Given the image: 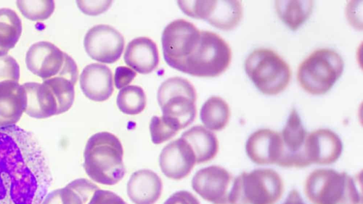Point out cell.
I'll list each match as a JSON object with an SVG mask.
<instances>
[{
	"label": "cell",
	"instance_id": "cell-8",
	"mask_svg": "<svg viewBox=\"0 0 363 204\" xmlns=\"http://www.w3.org/2000/svg\"><path fill=\"white\" fill-rule=\"evenodd\" d=\"M157 96L162 116L175 122L181 130L193 123L196 113V94L187 79L179 76L166 79Z\"/></svg>",
	"mask_w": 363,
	"mask_h": 204
},
{
	"label": "cell",
	"instance_id": "cell-34",
	"mask_svg": "<svg viewBox=\"0 0 363 204\" xmlns=\"http://www.w3.org/2000/svg\"><path fill=\"white\" fill-rule=\"evenodd\" d=\"M136 76V73L130 68L125 66L116 67L114 81L116 89H121L128 86Z\"/></svg>",
	"mask_w": 363,
	"mask_h": 204
},
{
	"label": "cell",
	"instance_id": "cell-28",
	"mask_svg": "<svg viewBox=\"0 0 363 204\" xmlns=\"http://www.w3.org/2000/svg\"><path fill=\"white\" fill-rule=\"evenodd\" d=\"M119 110L128 115L141 113L146 106V96L143 89L138 86H128L121 89L116 98Z\"/></svg>",
	"mask_w": 363,
	"mask_h": 204
},
{
	"label": "cell",
	"instance_id": "cell-16",
	"mask_svg": "<svg viewBox=\"0 0 363 204\" xmlns=\"http://www.w3.org/2000/svg\"><path fill=\"white\" fill-rule=\"evenodd\" d=\"M159 164L168 178L180 180L186 177L196 164L194 153L182 137L170 142L162 150Z\"/></svg>",
	"mask_w": 363,
	"mask_h": 204
},
{
	"label": "cell",
	"instance_id": "cell-13",
	"mask_svg": "<svg viewBox=\"0 0 363 204\" xmlns=\"http://www.w3.org/2000/svg\"><path fill=\"white\" fill-rule=\"evenodd\" d=\"M233 177L225 168L210 166L199 170L191 180L193 190L213 204H230Z\"/></svg>",
	"mask_w": 363,
	"mask_h": 204
},
{
	"label": "cell",
	"instance_id": "cell-12",
	"mask_svg": "<svg viewBox=\"0 0 363 204\" xmlns=\"http://www.w3.org/2000/svg\"><path fill=\"white\" fill-rule=\"evenodd\" d=\"M124 38L116 29L109 25L99 24L86 33L84 46L88 55L99 62L111 64L121 57L124 47Z\"/></svg>",
	"mask_w": 363,
	"mask_h": 204
},
{
	"label": "cell",
	"instance_id": "cell-19",
	"mask_svg": "<svg viewBox=\"0 0 363 204\" xmlns=\"http://www.w3.org/2000/svg\"><path fill=\"white\" fill-rule=\"evenodd\" d=\"M26 95L25 113L30 117L43 119L60 114L57 100L50 86L45 83H24Z\"/></svg>",
	"mask_w": 363,
	"mask_h": 204
},
{
	"label": "cell",
	"instance_id": "cell-36",
	"mask_svg": "<svg viewBox=\"0 0 363 204\" xmlns=\"http://www.w3.org/2000/svg\"><path fill=\"white\" fill-rule=\"evenodd\" d=\"M282 204H306L298 191L296 189L291 190L288 194L285 202Z\"/></svg>",
	"mask_w": 363,
	"mask_h": 204
},
{
	"label": "cell",
	"instance_id": "cell-10",
	"mask_svg": "<svg viewBox=\"0 0 363 204\" xmlns=\"http://www.w3.org/2000/svg\"><path fill=\"white\" fill-rule=\"evenodd\" d=\"M180 9L189 16L203 19L224 30L235 28L243 15L240 1H178Z\"/></svg>",
	"mask_w": 363,
	"mask_h": 204
},
{
	"label": "cell",
	"instance_id": "cell-5",
	"mask_svg": "<svg viewBox=\"0 0 363 204\" xmlns=\"http://www.w3.org/2000/svg\"><path fill=\"white\" fill-rule=\"evenodd\" d=\"M341 55L330 48H320L311 53L298 66L297 80L306 92L313 95L327 93L344 70Z\"/></svg>",
	"mask_w": 363,
	"mask_h": 204
},
{
	"label": "cell",
	"instance_id": "cell-4",
	"mask_svg": "<svg viewBox=\"0 0 363 204\" xmlns=\"http://www.w3.org/2000/svg\"><path fill=\"white\" fill-rule=\"evenodd\" d=\"M231 58V49L223 38L201 30L196 45L178 70L195 76L214 77L227 69Z\"/></svg>",
	"mask_w": 363,
	"mask_h": 204
},
{
	"label": "cell",
	"instance_id": "cell-30",
	"mask_svg": "<svg viewBox=\"0 0 363 204\" xmlns=\"http://www.w3.org/2000/svg\"><path fill=\"white\" fill-rule=\"evenodd\" d=\"M181 130L173 120L164 116H153L150 123V132L152 142L154 144H161L169 140L177 135Z\"/></svg>",
	"mask_w": 363,
	"mask_h": 204
},
{
	"label": "cell",
	"instance_id": "cell-29",
	"mask_svg": "<svg viewBox=\"0 0 363 204\" xmlns=\"http://www.w3.org/2000/svg\"><path fill=\"white\" fill-rule=\"evenodd\" d=\"M16 5L25 18L34 21L48 19L55 10V2L52 0H20Z\"/></svg>",
	"mask_w": 363,
	"mask_h": 204
},
{
	"label": "cell",
	"instance_id": "cell-1",
	"mask_svg": "<svg viewBox=\"0 0 363 204\" xmlns=\"http://www.w3.org/2000/svg\"><path fill=\"white\" fill-rule=\"evenodd\" d=\"M51 182L33 135L16 125L0 127V204H40Z\"/></svg>",
	"mask_w": 363,
	"mask_h": 204
},
{
	"label": "cell",
	"instance_id": "cell-21",
	"mask_svg": "<svg viewBox=\"0 0 363 204\" xmlns=\"http://www.w3.org/2000/svg\"><path fill=\"white\" fill-rule=\"evenodd\" d=\"M26 108V95L16 81L0 83V127L14 125Z\"/></svg>",
	"mask_w": 363,
	"mask_h": 204
},
{
	"label": "cell",
	"instance_id": "cell-35",
	"mask_svg": "<svg viewBox=\"0 0 363 204\" xmlns=\"http://www.w3.org/2000/svg\"><path fill=\"white\" fill-rule=\"evenodd\" d=\"M163 204H200V202L191 193L179 191L171 195Z\"/></svg>",
	"mask_w": 363,
	"mask_h": 204
},
{
	"label": "cell",
	"instance_id": "cell-15",
	"mask_svg": "<svg viewBox=\"0 0 363 204\" xmlns=\"http://www.w3.org/2000/svg\"><path fill=\"white\" fill-rule=\"evenodd\" d=\"M342 149V142L337 134L321 128L307 134L303 154L308 166L311 164L328 165L339 159Z\"/></svg>",
	"mask_w": 363,
	"mask_h": 204
},
{
	"label": "cell",
	"instance_id": "cell-9",
	"mask_svg": "<svg viewBox=\"0 0 363 204\" xmlns=\"http://www.w3.org/2000/svg\"><path fill=\"white\" fill-rule=\"evenodd\" d=\"M26 64L29 71L43 80L64 76L77 82L78 78L74 60L50 42L33 44L26 52Z\"/></svg>",
	"mask_w": 363,
	"mask_h": 204
},
{
	"label": "cell",
	"instance_id": "cell-31",
	"mask_svg": "<svg viewBox=\"0 0 363 204\" xmlns=\"http://www.w3.org/2000/svg\"><path fill=\"white\" fill-rule=\"evenodd\" d=\"M19 78L20 67L16 60L10 55L0 56V83L18 82Z\"/></svg>",
	"mask_w": 363,
	"mask_h": 204
},
{
	"label": "cell",
	"instance_id": "cell-25",
	"mask_svg": "<svg viewBox=\"0 0 363 204\" xmlns=\"http://www.w3.org/2000/svg\"><path fill=\"white\" fill-rule=\"evenodd\" d=\"M313 1H276V11L282 21L291 30H296L302 26L311 16L313 8Z\"/></svg>",
	"mask_w": 363,
	"mask_h": 204
},
{
	"label": "cell",
	"instance_id": "cell-17",
	"mask_svg": "<svg viewBox=\"0 0 363 204\" xmlns=\"http://www.w3.org/2000/svg\"><path fill=\"white\" fill-rule=\"evenodd\" d=\"M245 151L257 164L278 165L283 152L280 133L266 128L255 131L246 142Z\"/></svg>",
	"mask_w": 363,
	"mask_h": 204
},
{
	"label": "cell",
	"instance_id": "cell-26",
	"mask_svg": "<svg viewBox=\"0 0 363 204\" xmlns=\"http://www.w3.org/2000/svg\"><path fill=\"white\" fill-rule=\"evenodd\" d=\"M230 110L227 102L219 96H211L203 104L200 118L204 126L211 130L219 131L228 124Z\"/></svg>",
	"mask_w": 363,
	"mask_h": 204
},
{
	"label": "cell",
	"instance_id": "cell-20",
	"mask_svg": "<svg viewBox=\"0 0 363 204\" xmlns=\"http://www.w3.org/2000/svg\"><path fill=\"white\" fill-rule=\"evenodd\" d=\"M162 191L161 178L150 169L134 172L127 184L128 196L135 204H154L160 198Z\"/></svg>",
	"mask_w": 363,
	"mask_h": 204
},
{
	"label": "cell",
	"instance_id": "cell-27",
	"mask_svg": "<svg viewBox=\"0 0 363 204\" xmlns=\"http://www.w3.org/2000/svg\"><path fill=\"white\" fill-rule=\"evenodd\" d=\"M22 33L21 20L15 11L0 8V56L14 47Z\"/></svg>",
	"mask_w": 363,
	"mask_h": 204
},
{
	"label": "cell",
	"instance_id": "cell-14",
	"mask_svg": "<svg viewBox=\"0 0 363 204\" xmlns=\"http://www.w3.org/2000/svg\"><path fill=\"white\" fill-rule=\"evenodd\" d=\"M307 134L297 110L293 108L280 133L283 152L279 166L296 168L308 166L303 154Z\"/></svg>",
	"mask_w": 363,
	"mask_h": 204
},
{
	"label": "cell",
	"instance_id": "cell-23",
	"mask_svg": "<svg viewBox=\"0 0 363 204\" xmlns=\"http://www.w3.org/2000/svg\"><path fill=\"white\" fill-rule=\"evenodd\" d=\"M98 189L90 181L77 178L49 193L40 204H87Z\"/></svg>",
	"mask_w": 363,
	"mask_h": 204
},
{
	"label": "cell",
	"instance_id": "cell-24",
	"mask_svg": "<svg viewBox=\"0 0 363 204\" xmlns=\"http://www.w3.org/2000/svg\"><path fill=\"white\" fill-rule=\"evenodd\" d=\"M181 137L192 149L196 164L213 159L218 151V141L213 132L203 126H193L182 134Z\"/></svg>",
	"mask_w": 363,
	"mask_h": 204
},
{
	"label": "cell",
	"instance_id": "cell-18",
	"mask_svg": "<svg viewBox=\"0 0 363 204\" xmlns=\"http://www.w3.org/2000/svg\"><path fill=\"white\" fill-rule=\"evenodd\" d=\"M83 94L94 101L101 102L110 98L113 91L111 69L105 64L93 63L86 66L79 76Z\"/></svg>",
	"mask_w": 363,
	"mask_h": 204
},
{
	"label": "cell",
	"instance_id": "cell-22",
	"mask_svg": "<svg viewBox=\"0 0 363 204\" xmlns=\"http://www.w3.org/2000/svg\"><path fill=\"white\" fill-rule=\"evenodd\" d=\"M124 61L135 72L144 74H149L159 64L157 45L149 38H136L127 45Z\"/></svg>",
	"mask_w": 363,
	"mask_h": 204
},
{
	"label": "cell",
	"instance_id": "cell-6",
	"mask_svg": "<svg viewBox=\"0 0 363 204\" xmlns=\"http://www.w3.org/2000/svg\"><path fill=\"white\" fill-rule=\"evenodd\" d=\"M284 183L272 169L242 172L233 181L230 204H275L281 197Z\"/></svg>",
	"mask_w": 363,
	"mask_h": 204
},
{
	"label": "cell",
	"instance_id": "cell-33",
	"mask_svg": "<svg viewBox=\"0 0 363 204\" xmlns=\"http://www.w3.org/2000/svg\"><path fill=\"white\" fill-rule=\"evenodd\" d=\"M87 204H127L125 200L115 193L98 189Z\"/></svg>",
	"mask_w": 363,
	"mask_h": 204
},
{
	"label": "cell",
	"instance_id": "cell-32",
	"mask_svg": "<svg viewBox=\"0 0 363 204\" xmlns=\"http://www.w3.org/2000/svg\"><path fill=\"white\" fill-rule=\"evenodd\" d=\"M78 8L85 14L96 16L104 13L111 6V1H77Z\"/></svg>",
	"mask_w": 363,
	"mask_h": 204
},
{
	"label": "cell",
	"instance_id": "cell-11",
	"mask_svg": "<svg viewBox=\"0 0 363 204\" xmlns=\"http://www.w3.org/2000/svg\"><path fill=\"white\" fill-rule=\"evenodd\" d=\"M200 30L184 19L170 22L162 34L163 57L167 64L178 70L196 45Z\"/></svg>",
	"mask_w": 363,
	"mask_h": 204
},
{
	"label": "cell",
	"instance_id": "cell-2",
	"mask_svg": "<svg viewBox=\"0 0 363 204\" xmlns=\"http://www.w3.org/2000/svg\"><path fill=\"white\" fill-rule=\"evenodd\" d=\"M123 156L122 144L115 135L97 132L87 140L83 167L92 181L103 185H115L125 174Z\"/></svg>",
	"mask_w": 363,
	"mask_h": 204
},
{
	"label": "cell",
	"instance_id": "cell-3",
	"mask_svg": "<svg viewBox=\"0 0 363 204\" xmlns=\"http://www.w3.org/2000/svg\"><path fill=\"white\" fill-rule=\"evenodd\" d=\"M304 192L313 204H362V196L350 175L332 169L312 171Z\"/></svg>",
	"mask_w": 363,
	"mask_h": 204
},
{
	"label": "cell",
	"instance_id": "cell-7",
	"mask_svg": "<svg viewBox=\"0 0 363 204\" xmlns=\"http://www.w3.org/2000/svg\"><path fill=\"white\" fill-rule=\"evenodd\" d=\"M245 70L257 89L265 95H277L283 91L291 77L287 62L268 48H257L248 55Z\"/></svg>",
	"mask_w": 363,
	"mask_h": 204
}]
</instances>
